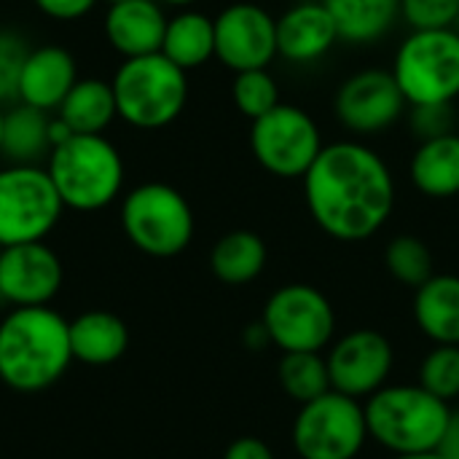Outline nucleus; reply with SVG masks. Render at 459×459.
Here are the masks:
<instances>
[{"instance_id": "nucleus-1", "label": "nucleus", "mask_w": 459, "mask_h": 459, "mask_svg": "<svg viewBox=\"0 0 459 459\" xmlns=\"http://www.w3.org/2000/svg\"><path fill=\"white\" fill-rule=\"evenodd\" d=\"M304 199L320 231L339 242H363L390 221L395 178L371 145L355 137L333 140L304 175Z\"/></svg>"}, {"instance_id": "nucleus-32", "label": "nucleus", "mask_w": 459, "mask_h": 459, "mask_svg": "<svg viewBox=\"0 0 459 459\" xmlns=\"http://www.w3.org/2000/svg\"><path fill=\"white\" fill-rule=\"evenodd\" d=\"M30 48L19 35L0 30V105L19 100V75Z\"/></svg>"}, {"instance_id": "nucleus-2", "label": "nucleus", "mask_w": 459, "mask_h": 459, "mask_svg": "<svg viewBox=\"0 0 459 459\" xmlns=\"http://www.w3.org/2000/svg\"><path fill=\"white\" fill-rule=\"evenodd\" d=\"M70 363V323L54 309L24 307L0 323V382L11 390H48Z\"/></svg>"}, {"instance_id": "nucleus-12", "label": "nucleus", "mask_w": 459, "mask_h": 459, "mask_svg": "<svg viewBox=\"0 0 459 459\" xmlns=\"http://www.w3.org/2000/svg\"><path fill=\"white\" fill-rule=\"evenodd\" d=\"M336 121L355 137H374L393 129L409 113V102L385 67H363L347 75L333 97Z\"/></svg>"}, {"instance_id": "nucleus-21", "label": "nucleus", "mask_w": 459, "mask_h": 459, "mask_svg": "<svg viewBox=\"0 0 459 459\" xmlns=\"http://www.w3.org/2000/svg\"><path fill=\"white\" fill-rule=\"evenodd\" d=\"M409 178L422 196H459V132L422 140L411 153Z\"/></svg>"}, {"instance_id": "nucleus-33", "label": "nucleus", "mask_w": 459, "mask_h": 459, "mask_svg": "<svg viewBox=\"0 0 459 459\" xmlns=\"http://www.w3.org/2000/svg\"><path fill=\"white\" fill-rule=\"evenodd\" d=\"M409 124L411 132L422 140L430 137H441L455 129V105H420V108H409Z\"/></svg>"}, {"instance_id": "nucleus-19", "label": "nucleus", "mask_w": 459, "mask_h": 459, "mask_svg": "<svg viewBox=\"0 0 459 459\" xmlns=\"http://www.w3.org/2000/svg\"><path fill=\"white\" fill-rule=\"evenodd\" d=\"M339 40L347 46H377L401 24V0H323Z\"/></svg>"}, {"instance_id": "nucleus-4", "label": "nucleus", "mask_w": 459, "mask_h": 459, "mask_svg": "<svg viewBox=\"0 0 459 459\" xmlns=\"http://www.w3.org/2000/svg\"><path fill=\"white\" fill-rule=\"evenodd\" d=\"M46 172L65 207L94 212L124 188V159L105 134H70L54 145Z\"/></svg>"}, {"instance_id": "nucleus-7", "label": "nucleus", "mask_w": 459, "mask_h": 459, "mask_svg": "<svg viewBox=\"0 0 459 459\" xmlns=\"http://www.w3.org/2000/svg\"><path fill=\"white\" fill-rule=\"evenodd\" d=\"M121 226L129 242L151 258H175L194 239V210L167 183H143L121 204Z\"/></svg>"}, {"instance_id": "nucleus-31", "label": "nucleus", "mask_w": 459, "mask_h": 459, "mask_svg": "<svg viewBox=\"0 0 459 459\" xmlns=\"http://www.w3.org/2000/svg\"><path fill=\"white\" fill-rule=\"evenodd\" d=\"M401 22L409 30L457 27L459 0H401Z\"/></svg>"}, {"instance_id": "nucleus-28", "label": "nucleus", "mask_w": 459, "mask_h": 459, "mask_svg": "<svg viewBox=\"0 0 459 459\" xmlns=\"http://www.w3.org/2000/svg\"><path fill=\"white\" fill-rule=\"evenodd\" d=\"M385 266H387V272L398 282H403V285H409L414 290L422 288L436 274L433 272V253H430V247L420 237H414V234H401V237H395L387 245Z\"/></svg>"}, {"instance_id": "nucleus-42", "label": "nucleus", "mask_w": 459, "mask_h": 459, "mask_svg": "<svg viewBox=\"0 0 459 459\" xmlns=\"http://www.w3.org/2000/svg\"><path fill=\"white\" fill-rule=\"evenodd\" d=\"M0 250H3V247H0Z\"/></svg>"}, {"instance_id": "nucleus-20", "label": "nucleus", "mask_w": 459, "mask_h": 459, "mask_svg": "<svg viewBox=\"0 0 459 459\" xmlns=\"http://www.w3.org/2000/svg\"><path fill=\"white\" fill-rule=\"evenodd\" d=\"M70 350L73 360L86 366H110L121 360L129 350L126 323L105 309H91L70 323Z\"/></svg>"}, {"instance_id": "nucleus-26", "label": "nucleus", "mask_w": 459, "mask_h": 459, "mask_svg": "<svg viewBox=\"0 0 459 459\" xmlns=\"http://www.w3.org/2000/svg\"><path fill=\"white\" fill-rule=\"evenodd\" d=\"M264 266L266 242L255 231H229L215 242L210 253V269L226 285H247L264 272Z\"/></svg>"}, {"instance_id": "nucleus-43", "label": "nucleus", "mask_w": 459, "mask_h": 459, "mask_svg": "<svg viewBox=\"0 0 459 459\" xmlns=\"http://www.w3.org/2000/svg\"><path fill=\"white\" fill-rule=\"evenodd\" d=\"M457 459H459V457H457Z\"/></svg>"}, {"instance_id": "nucleus-39", "label": "nucleus", "mask_w": 459, "mask_h": 459, "mask_svg": "<svg viewBox=\"0 0 459 459\" xmlns=\"http://www.w3.org/2000/svg\"><path fill=\"white\" fill-rule=\"evenodd\" d=\"M113 3H124V0H108V5H113Z\"/></svg>"}, {"instance_id": "nucleus-10", "label": "nucleus", "mask_w": 459, "mask_h": 459, "mask_svg": "<svg viewBox=\"0 0 459 459\" xmlns=\"http://www.w3.org/2000/svg\"><path fill=\"white\" fill-rule=\"evenodd\" d=\"M366 438V409L336 390L304 403L293 422V449L301 459H355Z\"/></svg>"}, {"instance_id": "nucleus-34", "label": "nucleus", "mask_w": 459, "mask_h": 459, "mask_svg": "<svg viewBox=\"0 0 459 459\" xmlns=\"http://www.w3.org/2000/svg\"><path fill=\"white\" fill-rule=\"evenodd\" d=\"M35 5L51 19L73 22V19L86 16L97 5V0H35Z\"/></svg>"}, {"instance_id": "nucleus-27", "label": "nucleus", "mask_w": 459, "mask_h": 459, "mask_svg": "<svg viewBox=\"0 0 459 459\" xmlns=\"http://www.w3.org/2000/svg\"><path fill=\"white\" fill-rule=\"evenodd\" d=\"M277 377L282 390L301 406L331 393L328 360L320 352H282Z\"/></svg>"}, {"instance_id": "nucleus-41", "label": "nucleus", "mask_w": 459, "mask_h": 459, "mask_svg": "<svg viewBox=\"0 0 459 459\" xmlns=\"http://www.w3.org/2000/svg\"><path fill=\"white\" fill-rule=\"evenodd\" d=\"M457 32H459V22H457Z\"/></svg>"}, {"instance_id": "nucleus-23", "label": "nucleus", "mask_w": 459, "mask_h": 459, "mask_svg": "<svg viewBox=\"0 0 459 459\" xmlns=\"http://www.w3.org/2000/svg\"><path fill=\"white\" fill-rule=\"evenodd\" d=\"M414 320L436 344L459 347V277L433 274L414 296Z\"/></svg>"}, {"instance_id": "nucleus-9", "label": "nucleus", "mask_w": 459, "mask_h": 459, "mask_svg": "<svg viewBox=\"0 0 459 459\" xmlns=\"http://www.w3.org/2000/svg\"><path fill=\"white\" fill-rule=\"evenodd\" d=\"M62 210L46 169L16 164L0 169V247L43 242Z\"/></svg>"}, {"instance_id": "nucleus-3", "label": "nucleus", "mask_w": 459, "mask_h": 459, "mask_svg": "<svg viewBox=\"0 0 459 459\" xmlns=\"http://www.w3.org/2000/svg\"><path fill=\"white\" fill-rule=\"evenodd\" d=\"M363 409L368 436L395 457L438 452L455 422L449 403L438 401L420 385L382 387Z\"/></svg>"}, {"instance_id": "nucleus-5", "label": "nucleus", "mask_w": 459, "mask_h": 459, "mask_svg": "<svg viewBox=\"0 0 459 459\" xmlns=\"http://www.w3.org/2000/svg\"><path fill=\"white\" fill-rule=\"evenodd\" d=\"M110 83L118 118L134 129L169 126L188 102V73L164 54L124 59Z\"/></svg>"}, {"instance_id": "nucleus-29", "label": "nucleus", "mask_w": 459, "mask_h": 459, "mask_svg": "<svg viewBox=\"0 0 459 459\" xmlns=\"http://www.w3.org/2000/svg\"><path fill=\"white\" fill-rule=\"evenodd\" d=\"M231 102H234V108L245 118L255 121V118L266 116L269 110H274L282 102L280 83H277V78L272 75L269 67L234 73V81H231Z\"/></svg>"}, {"instance_id": "nucleus-16", "label": "nucleus", "mask_w": 459, "mask_h": 459, "mask_svg": "<svg viewBox=\"0 0 459 459\" xmlns=\"http://www.w3.org/2000/svg\"><path fill=\"white\" fill-rule=\"evenodd\" d=\"M339 43L336 22L323 0H299L277 16V56L288 65H317Z\"/></svg>"}, {"instance_id": "nucleus-38", "label": "nucleus", "mask_w": 459, "mask_h": 459, "mask_svg": "<svg viewBox=\"0 0 459 459\" xmlns=\"http://www.w3.org/2000/svg\"><path fill=\"white\" fill-rule=\"evenodd\" d=\"M3 121H5V110L0 105V148H3Z\"/></svg>"}, {"instance_id": "nucleus-24", "label": "nucleus", "mask_w": 459, "mask_h": 459, "mask_svg": "<svg viewBox=\"0 0 459 459\" xmlns=\"http://www.w3.org/2000/svg\"><path fill=\"white\" fill-rule=\"evenodd\" d=\"M56 113L70 134H105L118 116L113 83L102 78H78Z\"/></svg>"}, {"instance_id": "nucleus-11", "label": "nucleus", "mask_w": 459, "mask_h": 459, "mask_svg": "<svg viewBox=\"0 0 459 459\" xmlns=\"http://www.w3.org/2000/svg\"><path fill=\"white\" fill-rule=\"evenodd\" d=\"M261 325L282 352H323L333 339L336 315L323 290L293 282L269 296Z\"/></svg>"}, {"instance_id": "nucleus-25", "label": "nucleus", "mask_w": 459, "mask_h": 459, "mask_svg": "<svg viewBox=\"0 0 459 459\" xmlns=\"http://www.w3.org/2000/svg\"><path fill=\"white\" fill-rule=\"evenodd\" d=\"M161 54L180 70H196L215 56V16L196 8H180L167 22Z\"/></svg>"}, {"instance_id": "nucleus-8", "label": "nucleus", "mask_w": 459, "mask_h": 459, "mask_svg": "<svg viewBox=\"0 0 459 459\" xmlns=\"http://www.w3.org/2000/svg\"><path fill=\"white\" fill-rule=\"evenodd\" d=\"M325 148L320 124L309 110L280 102L266 116L250 121V151L261 169L282 180H304Z\"/></svg>"}, {"instance_id": "nucleus-35", "label": "nucleus", "mask_w": 459, "mask_h": 459, "mask_svg": "<svg viewBox=\"0 0 459 459\" xmlns=\"http://www.w3.org/2000/svg\"><path fill=\"white\" fill-rule=\"evenodd\" d=\"M223 459H274V455H272V449L261 438L242 436V438H237V441L229 444Z\"/></svg>"}, {"instance_id": "nucleus-40", "label": "nucleus", "mask_w": 459, "mask_h": 459, "mask_svg": "<svg viewBox=\"0 0 459 459\" xmlns=\"http://www.w3.org/2000/svg\"><path fill=\"white\" fill-rule=\"evenodd\" d=\"M455 422H457V428H459V417H455Z\"/></svg>"}, {"instance_id": "nucleus-22", "label": "nucleus", "mask_w": 459, "mask_h": 459, "mask_svg": "<svg viewBox=\"0 0 459 459\" xmlns=\"http://www.w3.org/2000/svg\"><path fill=\"white\" fill-rule=\"evenodd\" d=\"M51 124L46 110H38L32 105H13L5 110L3 121V148L0 156H5L16 167H38L40 159H48L54 151Z\"/></svg>"}, {"instance_id": "nucleus-13", "label": "nucleus", "mask_w": 459, "mask_h": 459, "mask_svg": "<svg viewBox=\"0 0 459 459\" xmlns=\"http://www.w3.org/2000/svg\"><path fill=\"white\" fill-rule=\"evenodd\" d=\"M215 59L231 73L261 70L277 59V16L253 0H237L215 16Z\"/></svg>"}, {"instance_id": "nucleus-17", "label": "nucleus", "mask_w": 459, "mask_h": 459, "mask_svg": "<svg viewBox=\"0 0 459 459\" xmlns=\"http://www.w3.org/2000/svg\"><path fill=\"white\" fill-rule=\"evenodd\" d=\"M167 22L159 0H124L108 8L105 35L124 59L161 54Z\"/></svg>"}, {"instance_id": "nucleus-6", "label": "nucleus", "mask_w": 459, "mask_h": 459, "mask_svg": "<svg viewBox=\"0 0 459 459\" xmlns=\"http://www.w3.org/2000/svg\"><path fill=\"white\" fill-rule=\"evenodd\" d=\"M390 73L409 108L455 105L459 100V32L409 30L393 54Z\"/></svg>"}, {"instance_id": "nucleus-36", "label": "nucleus", "mask_w": 459, "mask_h": 459, "mask_svg": "<svg viewBox=\"0 0 459 459\" xmlns=\"http://www.w3.org/2000/svg\"><path fill=\"white\" fill-rule=\"evenodd\" d=\"M395 459H446L441 452H422V455H398Z\"/></svg>"}, {"instance_id": "nucleus-15", "label": "nucleus", "mask_w": 459, "mask_h": 459, "mask_svg": "<svg viewBox=\"0 0 459 459\" xmlns=\"http://www.w3.org/2000/svg\"><path fill=\"white\" fill-rule=\"evenodd\" d=\"M65 269L46 242L11 245L0 250V299L13 309L48 307L59 293Z\"/></svg>"}, {"instance_id": "nucleus-37", "label": "nucleus", "mask_w": 459, "mask_h": 459, "mask_svg": "<svg viewBox=\"0 0 459 459\" xmlns=\"http://www.w3.org/2000/svg\"><path fill=\"white\" fill-rule=\"evenodd\" d=\"M161 5H175V8H191L194 3H199V0H159Z\"/></svg>"}, {"instance_id": "nucleus-18", "label": "nucleus", "mask_w": 459, "mask_h": 459, "mask_svg": "<svg viewBox=\"0 0 459 459\" xmlns=\"http://www.w3.org/2000/svg\"><path fill=\"white\" fill-rule=\"evenodd\" d=\"M78 70L75 59L62 46L30 48L22 75H19V102L38 110H56L67 91L75 86Z\"/></svg>"}, {"instance_id": "nucleus-14", "label": "nucleus", "mask_w": 459, "mask_h": 459, "mask_svg": "<svg viewBox=\"0 0 459 459\" xmlns=\"http://www.w3.org/2000/svg\"><path fill=\"white\" fill-rule=\"evenodd\" d=\"M331 390L355 401L379 393L393 371V347L385 333L360 328L342 336L328 352Z\"/></svg>"}, {"instance_id": "nucleus-30", "label": "nucleus", "mask_w": 459, "mask_h": 459, "mask_svg": "<svg viewBox=\"0 0 459 459\" xmlns=\"http://www.w3.org/2000/svg\"><path fill=\"white\" fill-rule=\"evenodd\" d=\"M420 387L436 395L444 403L459 398V347L455 344H436V350L422 360L420 368Z\"/></svg>"}]
</instances>
